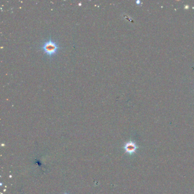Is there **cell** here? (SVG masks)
<instances>
[{"label":"cell","instance_id":"cell-1","mask_svg":"<svg viewBox=\"0 0 194 194\" xmlns=\"http://www.w3.org/2000/svg\"><path fill=\"white\" fill-rule=\"evenodd\" d=\"M59 48V47L58 46L57 43L51 40V38L47 41L44 42L42 46V49L44 50V52L47 55L50 56L54 55L55 54H56Z\"/></svg>","mask_w":194,"mask_h":194},{"label":"cell","instance_id":"cell-3","mask_svg":"<svg viewBox=\"0 0 194 194\" xmlns=\"http://www.w3.org/2000/svg\"><path fill=\"white\" fill-rule=\"evenodd\" d=\"M140 2H140L139 1H137V3H138V4H140Z\"/></svg>","mask_w":194,"mask_h":194},{"label":"cell","instance_id":"cell-4","mask_svg":"<svg viewBox=\"0 0 194 194\" xmlns=\"http://www.w3.org/2000/svg\"><path fill=\"white\" fill-rule=\"evenodd\" d=\"M68 194V193H64V194Z\"/></svg>","mask_w":194,"mask_h":194},{"label":"cell","instance_id":"cell-2","mask_svg":"<svg viewBox=\"0 0 194 194\" xmlns=\"http://www.w3.org/2000/svg\"><path fill=\"white\" fill-rule=\"evenodd\" d=\"M124 149H125L126 152H127L128 153H129V154H131L135 151V149H136L135 144H133L131 142H129L126 144Z\"/></svg>","mask_w":194,"mask_h":194}]
</instances>
